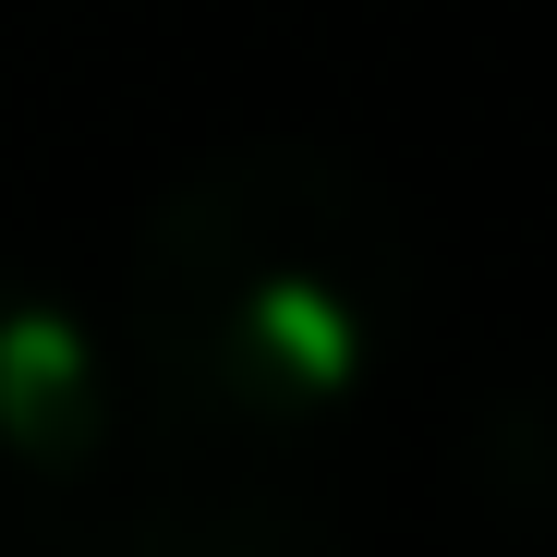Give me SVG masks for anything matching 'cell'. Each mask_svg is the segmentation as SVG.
I'll return each instance as SVG.
<instances>
[{"instance_id":"cell-1","label":"cell","mask_w":557,"mask_h":557,"mask_svg":"<svg viewBox=\"0 0 557 557\" xmlns=\"http://www.w3.org/2000/svg\"><path fill=\"white\" fill-rule=\"evenodd\" d=\"M424 231L376 158L243 134L182 158L122 255V388L182 460H304L400 376Z\"/></svg>"},{"instance_id":"cell-2","label":"cell","mask_w":557,"mask_h":557,"mask_svg":"<svg viewBox=\"0 0 557 557\" xmlns=\"http://www.w3.org/2000/svg\"><path fill=\"white\" fill-rule=\"evenodd\" d=\"M122 351H98L37 267L0 255V545H37L49 521H73L122 460Z\"/></svg>"},{"instance_id":"cell-3","label":"cell","mask_w":557,"mask_h":557,"mask_svg":"<svg viewBox=\"0 0 557 557\" xmlns=\"http://www.w3.org/2000/svg\"><path fill=\"white\" fill-rule=\"evenodd\" d=\"M37 545L49 557H351V533L278 473V460H182L170 485H146L122 509L85 497Z\"/></svg>"},{"instance_id":"cell-4","label":"cell","mask_w":557,"mask_h":557,"mask_svg":"<svg viewBox=\"0 0 557 557\" xmlns=\"http://www.w3.org/2000/svg\"><path fill=\"white\" fill-rule=\"evenodd\" d=\"M460 497H473V521L509 557H557V376H509L473 400Z\"/></svg>"}]
</instances>
